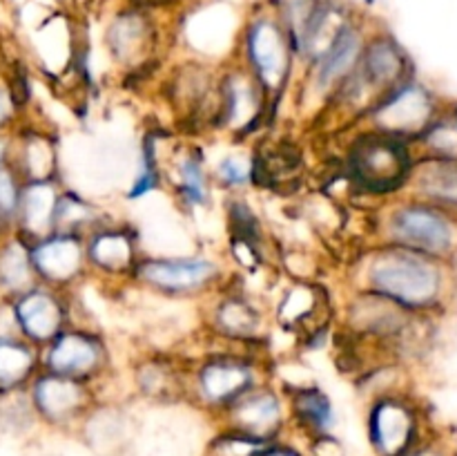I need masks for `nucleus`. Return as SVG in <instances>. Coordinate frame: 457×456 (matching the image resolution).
<instances>
[{"instance_id": "nucleus-28", "label": "nucleus", "mask_w": 457, "mask_h": 456, "mask_svg": "<svg viewBox=\"0 0 457 456\" xmlns=\"http://www.w3.org/2000/svg\"><path fill=\"white\" fill-rule=\"evenodd\" d=\"M105 219H110V215L98 208L89 197H85L83 192L62 188L56 206V219H54V232H70V235L85 237Z\"/></svg>"}, {"instance_id": "nucleus-1", "label": "nucleus", "mask_w": 457, "mask_h": 456, "mask_svg": "<svg viewBox=\"0 0 457 456\" xmlns=\"http://www.w3.org/2000/svg\"><path fill=\"white\" fill-rule=\"evenodd\" d=\"M348 289L369 291L411 313L433 308L445 291V275L436 258L375 244L360 249L346 266Z\"/></svg>"}, {"instance_id": "nucleus-34", "label": "nucleus", "mask_w": 457, "mask_h": 456, "mask_svg": "<svg viewBox=\"0 0 457 456\" xmlns=\"http://www.w3.org/2000/svg\"><path fill=\"white\" fill-rule=\"evenodd\" d=\"M129 3L141 4V7H147V9H156V12L174 13V12H181V9H186L187 4L195 3V0H129Z\"/></svg>"}, {"instance_id": "nucleus-3", "label": "nucleus", "mask_w": 457, "mask_h": 456, "mask_svg": "<svg viewBox=\"0 0 457 456\" xmlns=\"http://www.w3.org/2000/svg\"><path fill=\"white\" fill-rule=\"evenodd\" d=\"M270 380H275V365L268 351L208 342L204 351L187 358L186 396L221 416L244 393Z\"/></svg>"}, {"instance_id": "nucleus-30", "label": "nucleus", "mask_w": 457, "mask_h": 456, "mask_svg": "<svg viewBox=\"0 0 457 456\" xmlns=\"http://www.w3.org/2000/svg\"><path fill=\"white\" fill-rule=\"evenodd\" d=\"M38 420L27 387L0 393V429L7 434H25Z\"/></svg>"}, {"instance_id": "nucleus-32", "label": "nucleus", "mask_w": 457, "mask_h": 456, "mask_svg": "<svg viewBox=\"0 0 457 456\" xmlns=\"http://www.w3.org/2000/svg\"><path fill=\"white\" fill-rule=\"evenodd\" d=\"M272 443L259 441V438L248 436V434H241L237 429L226 427L214 438L210 450H212V456H262L263 450L268 445H272Z\"/></svg>"}, {"instance_id": "nucleus-10", "label": "nucleus", "mask_w": 457, "mask_h": 456, "mask_svg": "<svg viewBox=\"0 0 457 456\" xmlns=\"http://www.w3.org/2000/svg\"><path fill=\"white\" fill-rule=\"evenodd\" d=\"M375 235L379 244L442 258L453 246V226L442 210L422 201L393 204L375 213Z\"/></svg>"}, {"instance_id": "nucleus-35", "label": "nucleus", "mask_w": 457, "mask_h": 456, "mask_svg": "<svg viewBox=\"0 0 457 456\" xmlns=\"http://www.w3.org/2000/svg\"><path fill=\"white\" fill-rule=\"evenodd\" d=\"M262 456H302L297 450H293V447L288 445H279V443H272V445H268L266 450H263Z\"/></svg>"}, {"instance_id": "nucleus-8", "label": "nucleus", "mask_w": 457, "mask_h": 456, "mask_svg": "<svg viewBox=\"0 0 457 456\" xmlns=\"http://www.w3.org/2000/svg\"><path fill=\"white\" fill-rule=\"evenodd\" d=\"M161 13L168 12L123 0L107 16L101 40L116 70H123L128 76H143L152 65H159V49L165 40Z\"/></svg>"}, {"instance_id": "nucleus-5", "label": "nucleus", "mask_w": 457, "mask_h": 456, "mask_svg": "<svg viewBox=\"0 0 457 456\" xmlns=\"http://www.w3.org/2000/svg\"><path fill=\"white\" fill-rule=\"evenodd\" d=\"M230 280L226 259L205 250L192 253H143L132 282L138 291L168 302H201Z\"/></svg>"}, {"instance_id": "nucleus-21", "label": "nucleus", "mask_w": 457, "mask_h": 456, "mask_svg": "<svg viewBox=\"0 0 457 456\" xmlns=\"http://www.w3.org/2000/svg\"><path fill=\"white\" fill-rule=\"evenodd\" d=\"M366 427L379 456H402L413 441L415 414L404 398L382 392L370 401Z\"/></svg>"}, {"instance_id": "nucleus-26", "label": "nucleus", "mask_w": 457, "mask_h": 456, "mask_svg": "<svg viewBox=\"0 0 457 456\" xmlns=\"http://www.w3.org/2000/svg\"><path fill=\"white\" fill-rule=\"evenodd\" d=\"M40 371V349L21 335L0 338V393L22 389Z\"/></svg>"}, {"instance_id": "nucleus-4", "label": "nucleus", "mask_w": 457, "mask_h": 456, "mask_svg": "<svg viewBox=\"0 0 457 456\" xmlns=\"http://www.w3.org/2000/svg\"><path fill=\"white\" fill-rule=\"evenodd\" d=\"M339 156V173L348 183L353 197H391L409 183L413 173V148L402 139L373 132L355 125L346 130Z\"/></svg>"}, {"instance_id": "nucleus-14", "label": "nucleus", "mask_w": 457, "mask_h": 456, "mask_svg": "<svg viewBox=\"0 0 457 456\" xmlns=\"http://www.w3.org/2000/svg\"><path fill=\"white\" fill-rule=\"evenodd\" d=\"M436 119L437 114L433 94L422 83L409 79L406 83L397 85L386 97L379 98L361 116L357 125L366 130H373V132L402 139V141L413 146V141H418L431 128V123Z\"/></svg>"}, {"instance_id": "nucleus-25", "label": "nucleus", "mask_w": 457, "mask_h": 456, "mask_svg": "<svg viewBox=\"0 0 457 456\" xmlns=\"http://www.w3.org/2000/svg\"><path fill=\"white\" fill-rule=\"evenodd\" d=\"M38 284L29 258V241L18 232H4L0 237V298L13 300Z\"/></svg>"}, {"instance_id": "nucleus-31", "label": "nucleus", "mask_w": 457, "mask_h": 456, "mask_svg": "<svg viewBox=\"0 0 457 456\" xmlns=\"http://www.w3.org/2000/svg\"><path fill=\"white\" fill-rule=\"evenodd\" d=\"M418 143H422L427 152L424 159L457 161V116H445V119L440 116L433 121Z\"/></svg>"}, {"instance_id": "nucleus-17", "label": "nucleus", "mask_w": 457, "mask_h": 456, "mask_svg": "<svg viewBox=\"0 0 457 456\" xmlns=\"http://www.w3.org/2000/svg\"><path fill=\"white\" fill-rule=\"evenodd\" d=\"M29 258L38 284L74 293L89 277L85 240L70 232H49L29 241Z\"/></svg>"}, {"instance_id": "nucleus-33", "label": "nucleus", "mask_w": 457, "mask_h": 456, "mask_svg": "<svg viewBox=\"0 0 457 456\" xmlns=\"http://www.w3.org/2000/svg\"><path fill=\"white\" fill-rule=\"evenodd\" d=\"M21 101L12 92V88L0 83V134H9L12 125L16 123L18 114H21Z\"/></svg>"}, {"instance_id": "nucleus-23", "label": "nucleus", "mask_w": 457, "mask_h": 456, "mask_svg": "<svg viewBox=\"0 0 457 456\" xmlns=\"http://www.w3.org/2000/svg\"><path fill=\"white\" fill-rule=\"evenodd\" d=\"M22 182H49L61 179V152L54 134L40 128H27L25 132L12 137V156H9Z\"/></svg>"}, {"instance_id": "nucleus-20", "label": "nucleus", "mask_w": 457, "mask_h": 456, "mask_svg": "<svg viewBox=\"0 0 457 456\" xmlns=\"http://www.w3.org/2000/svg\"><path fill=\"white\" fill-rule=\"evenodd\" d=\"M129 380L138 396L147 401L170 402L186 398L187 358L163 349L138 353L129 369Z\"/></svg>"}, {"instance_id": "nucleus-37", "label": "nucleus", "mask_w": 457, "mask_h": 456, "mask_svg": "<svg viewBox=\"0 0 457 456\" xmlns=\"http://www.w3.org/2000/svg\"><path fill=\"white\" fill-rule=\"evenodd\" d=\"M415 456H433L431 452H422V454H415Z\"/></svg>"}, {"instance_id": "nucleus-22", "label": "nucleus", "mask_w": 457, "mask_h": 456, "mask_svg": "<svg viewBox=\"0 0 457 456\" xmlns=\"http://www.w3.org/2000/svg\"><path fill=\"white\" fill-rule=\"evenodd\" d=\"M61 192L62 179L22 183L13 232H18L25 241H36L54 232V219H56Z\"/></svg>"}, {"instance_id": "nucleus-2", "label": "nucleus", "mask_w": 457, "mask_h": 456, "mask_svg": "<svg viewBox=\"0 0 457 456\" xmlns=\"http://www.w3.org/2000/svg\"><path fill=\"white\" fill-rule=\"evenodd\" d=\"M232 58H237L257 80L277 119L281 101L288 97L297 74L299 61L275 0H257L245 9Z\"/></svg>"}, {"instance_id": "nucleus-11", "label": "nucleus", "mask_w": 457, "mask_h": 456, "mask_svg": "<svg viewBox=\"0 0 457 456\" xmlns=\"http://www.w3.org/2000/svg\"><path fill=\"white\" fill-rule=\"evenodd\" d=\"M272 325L279 326L297 342L312 344L330 334L337 322V304L320 280L286 282L284 289L270 304Z\"/></svg>"}, {"instance_id": "nucleus-19", "label": "nucleus", "mask_w": 457, "mask_h": 456, "mask_svg": "<svg viewBox=\"0 0 457 456\" xmlns=\"http://www.w3.org/2000/svg\"><path fill=\"white\" fill-rule=\"evenodd\" d=\"M228 429L259 438V441H277L288 420L286 396L275 380L250 389L248 393L232 402L221 414Z\"/></svg>"}, {"instance_id": "nucleus-9", "label": "nucleus", "mask_w": 457, "mask_h": 456, "mask_svg": "<svg viewBox=\"0 0 457 456\" xmlns=\"http://www.w3.org/2000/svg\"><path fill=\"white\" fill-rule=\"evenodd\" d=\"M40 371L98 387L114 374V351L98 326L70 325L40 347Z\"/></svg>"}, {"instance_id": "nucleus-38", "label": "nucleus", "mask_w": 457, "mask_h": 456, "mask_svg": "<svg viewBox=\"0 0 457 456\" xmlns=\"http://www.w3.org/2000/svg\"><path fill=\"white\" fill-rule=\"evenodd\" d=\"M62 3H65V0H62ZM67 3H71V0H67Z\"/></svg>"}, {"instance_id": "nucleus-18", "label": "nucleus", "mask_w": 457, "mask_h": 456, "mask_svg": "<svg viewBox=\"0 0 457 456\" xmlns=\"http://www.w3.org/2000/svg\"><path fill=\"white\" fill-rule=\"evenodd\" d=\"M9 304L18 335L38 349L71 325V293L52 286H31L29 291L9 300Z\"/></svg>"}, {"instance_id": "nucleus-15", "label": "nucleus", "mask_w": 457, "mask_h": 456, "mask_svg": "<svg viewBox=\"0 0 457 456\" xmlns=\"http://www.w3.org/2000/svg\"><path fill=\"white\" fill-rule=\"evenodd\" d=\"M83 240L89 277L103 282H129L138 259L145 253L138 228L112 217L98 224Z\"/></svg>"}, {"instance_id": "nucleus-16", "label": "nucleus", "mask_w": 457, "mask_h": 456, "mask_svg": "<svg viewBox=\"0 0 457 456\" xmlns=\"http://www.w3.org/2000/svg\"><path fill=\"white\" fill-rule=\"evenodd\" d=\"M27 392L38 420L54 427L83 423L85 416L98 402V392L94 384L49 371H38L27 384Z\"/></svg>"}, {"instance_id": "nucleus-36", "label": "nucleus", "mask_w": 457, "mask_h": 456, "mask_svg": "<svg viewBox=\"0 0 457 456\" xmlns=\"http://www.w3.org/2000/svg\"><path fill=\"white\" fill-rule=\"evenodd\" d=\"M12 156V134H0V168L9 164Z\"/></svg>"}, {"instance_id": "nucleus-27", "label": "nucleus", "mask_w": 457, "mask_h": 456, "mask_svg": "<svg viewBox=\"0 0 457 456\" xmlns=\"http://www.w3.org/2000/svg\"><path fill=\"white\" fill-rule=\"evenodd\" d=\"M208 164L214 188L223 195H245L254 186V156L239 143H228V150L219 152L217 159L208 156Z\"/></svg>"}, {"instance_id": "nucleus-24", "label": "nucleus", "mask_w": 457, "mask_h": 456, "mask_svg": "<svg viewBox=\"0 0 457 456\" xmlns=\"http://www.w3.org/2000/svg\"><path fill=\"white\" fill-rule=\"evenodd\" d=\"M288 405V420H295L303 432L312 436H328L337 423V410L326 389L311 380L297 387H281Z\"/></svg>"}, {"instance_id": "nucleus-7", "label": "nucleus", "mask_w": 457, "mask_h": 456, "mask_svg": "<svg viewBox=\"0 0 457 456\" xmlns=\"http://www.w3.org/2000/svg\"><path fill=\"white\" fill-rule=\"evenodd\" d=\"M275 114L257 80L248 74L237 58L219 65L217 101H214L210 132L223 134L228 143L244 146L245 139L270 125Z\"/></svg>"}, {"instance_id": "nucleus-29", "label": "nucleus", "mask_w": 457, "mask_h": 456, "mask_svg": "<svg viewBox=\"0 0 457 456\" xmlns=\"http://www.w3.org/2000/svg\"><path fill=\"white\" fill-rule=\"evenodd\" d=\"M409 183L420 195L440 204H457V161L422 159L415 161Z\"/></svg>"}, {"instance_id": "nucleus-13", "label": "nucleus", "mask_w": 457, "mask_h": 456, "mask_svg": "<svg viewBox=\"0 0 457 456\" xmlns=\"http://www.w3.org/2000/svg\"><path fill=\"white\" fill-rule=\"evenodd\" d=\"M163 188L174 197V204L190 217L205 215L214 206V182L210 177L208 152L192 139H165Z\"/></svg>"}, {"instance_id": "nucleus-12", "label": "nucleus", "mask_w": 457, "mask_h": 456, "mask_svg": "<svg viewBox=\"0 0 457 456\" xmlns=\"http://www.w3.org/2000/svg\"><path fill=\"white\" fill-rule=\"evenodd\" d=\"M369 34L370 27L360 12L342 27V31L326 45V49L315 61L303 67L302 97H306L308 103H317V112L355 72Z\"/></svg>"}, {"instance_id": "nucleus-6", "label": "nucleus", "mask_w": 457, "mask_h": 456, "mask_svg": "<svg viewBox=\"0 0 457 456\" xmlns=\"http://www.w3.org/2000/svg\"><path fill=\"white\" fill-rule=\"evenodd\" d=\"M201 322L208 342L226 347L268 351L270 307L250 293L245 284L226 282L219 291L201 300Z\"/></svg>"}]
</instances>
